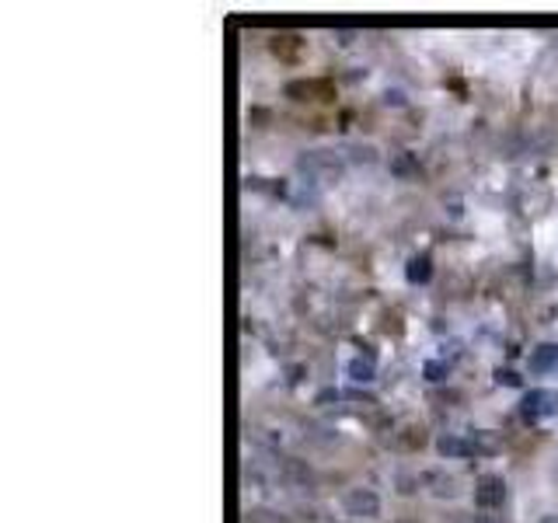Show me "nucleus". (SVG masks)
<instances>
[{"mask_svg":"<svg viewBox=\"0 0 558 523\" xmlns=\"http://www.w3.org/2000/svg\"><path fill=\"white\" fill-rule=\"evenodd\" d=\"M409 279H412V283H423V279H429V255H415L409 262Z\"/></svg>","mask_w":558,"mask_h":523,"instance_id":"obj_7","label":"nucleus"},{"mask_svg":"<svg viewBox=\"0 0 558 523\" xmlns=\"http://www.w3.org/2000/svg\"><path fill=\"white\" fill-rule=\"evenodd\" d=\"M342 506H345V513L349 516H356V520H377L380 516V496L374 492V488H349V492L342 496Z\"/></svg>","mask_w":558,"mask_h":523,"instance_id":"obj_2","label":"nucleus"},{"mask_svg":"<svg viewBox=\"0 0 558 523\" xmlns=\"http://www.w3.org/2000/svg\"><path fill=\"white\" fill-rule=\"evenodd\" d=\"M502 502H506V482L499 475L478 478V485H475V506H482V510H502Z\"/></svg>","mask_w":558,"mask_h":523,"instance_id":"obj_4","label":"nucleus"},{"mask_svg":"<svg viewBox=\"0 0 558 523\" xmlns=\"http://www.w3.org/2000/svg\"><path fill=\"white\" fill-rule=\"evenodd\" d=\"M558 360V345L545 342V345H537L534 349V356H531V370H548V366Z\"/></svg>","mask_w":558,"mask_h":523,"instance_id":"obj_6","label":"nucleus"},{"mask_svg":"<svg viewBox=\"0 0 558 523\" xmlns=\"http://www.w3.org/2000/svg\"><path fill=\"white\" fill-rule=\"evenodd\" d=\"M301 171L307 174L311 182L331 185V182H339L342 161H339V154H331V150H307V154L301 157Z\"/></svg>","mask_w":558,"mask_h":523,"instance_id":"obj_1","label":"nucleus"},{"mask_svg":"<svg viewBox=\"0 0 558 523\" xmlns=\"http://www.w3.org/2000/svg\"><path fill=\"white\" fill-rule=\"evenodd\" d=\"M436 450H440L444 458H468V453H475L471 440H464V436H453V433L440 436V440H436Z\"/></svg>","mask_w":558,"mask_h":523,"instance_id":"obj_5","label":"nucleus"},{"mask_svg":"<svg viewBox=\"0 0 558 523\" xmlns=\"http://www.w3.org/2000/svg\"><path fill=\"white\" fill-rule=\"evenodd\" d=\"M349 377H353V380H374V363L371 360H353V363H349Z\"/></svg>","mask_w":558,"mask_h":523,"instance_id":"obj_8","label":"nucleus"},{"mask_svg":"<svg viewBox=\"0 0 558 523\" xmlns=\"http://www.w3.org/2000/svg\"><path fill=\"white\" fill-rule=\"evenodd\" d=\"M523 418L527 423H537V418H551L558 412V394L548 391V388H534L527 398H523Z\"/></svg>","mask_w":558,"mask_h":523,"instance_id":"obj_3","label":"nucleus"},{"mask_svg":"<svg viewBox=\"0 0 558 523\" xmlns=\"http://www.w3.org/2000/svg\"><path fill=\"white\" fill-rule=\"evenodd\" d=\"M496 380H499V384H517V377H513L510 370H499V374H496Z\"/></svg>","mask_w":558,"mask_h":523,"instance_id":"obj_10","label":"nucleus"},{"mask_svg":"<svg viewBox=\"0 0 558 523\" xmlns=\"http://www.w3.org/2000/svg\"><path fill=\"white\" fill-rule=\"evenodd\" d=\"M541 523H558V516H545V520H541Z\"/></svg>","mask_w":558,"mask_h":523,"instance_id":"obj_11","label":"nucleus"},{"mask_svg":"<svg viewBox=\"0 0 558 523\" xmlns=\"http://www.w3.org/2000/svg\"><path fill=\"white\" fill-rule=\"evenodd\" d=\"M426 482H433V485H436V488H433L436 496H453V478H444L440 471H429Z\"/></svg>","mask_w":558,"mask_h":523,"instance_id":"obj_9","label":"nucleus"}]
</instances>
